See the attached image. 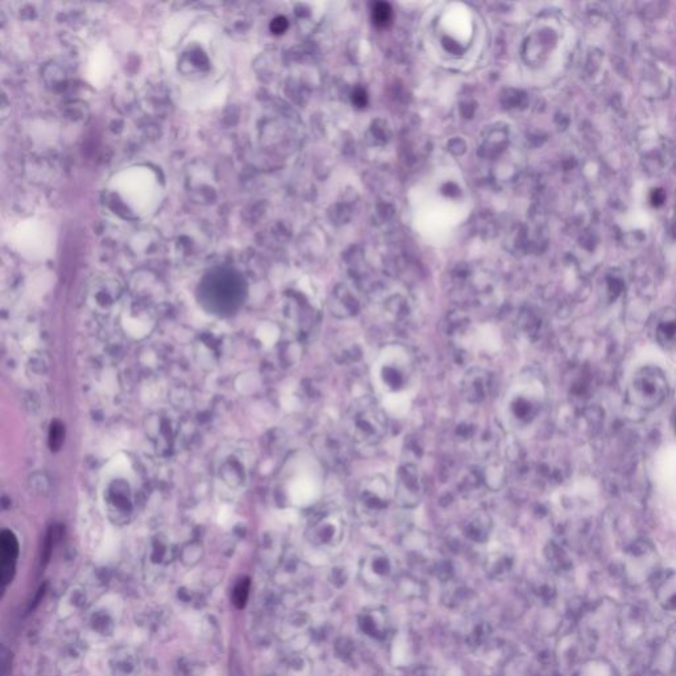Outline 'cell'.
I'll return each mask as SVG.
<instances>
[{"mask_svg": "<svg viewBox=\"0 0 676 676\" xmlns=\"http://www.w3.org/2000/svg\"><path fill=\"white\" fill-rule=\"evenodd\" d=\"M347 438L361 446H374L388 435V418L380 403L372 396L357 398L344 416Z\"/></svg>", "mask_w": 676, "mask_h": 676, "instance_id": "1", "label": "cell"}, {"mask_svg": "<svg viewBox=\"0 0 676 676\" xmlns=\"http://www.w3.org/2000/svg\"><path fill=\"white\" fill-rule=\"evenodd\" d=\"M415 369V358L408 347L388 345L375 363V380L386 393L399 394L413 382Z\"/></svg>", "mask_w": 676, "mask_h": 676, "instance_id": "2", "label": "cell"}, {"mask_svg": "<svg viewBox=\"0 0 676 676\" xmlns=\"http://www.w3.org/2000/svg\"><path fill=\"white\" fill-rule=\"evenodd\" d=\"M393 498L394 490L385 476L372 474L366 477L358 488L355 501L358 517L365 523L378 522Z\"/></svg>", "mask_w": 676, "mask_h": 676, "instance_id": "3", "label": "cell"}, {"mask_svg": "<svg viewBox=\"0 0 676 676\" xmlns=\"http://www.w3.org/2000/svg\"><path fill=\"white\" fill-rule=\"evenodd\" d=\"M244 299V288L236 278L218 275L208 279L201 288V300L206 309L217 314L236 312Z\"/></svg>", "mask_w": 676, "mask_h": 676, "instance_id": "4", "label": "cell"}, {"mask_svg": "<svg viewBox=\"0 0 676 676\" xmlns=\"http://www.w3.org/2000/svg\"><path fill=\"white\" fill-rule=\"evenodd\" d=\"M426 494V482L418 463L405 462L396 473L394 499L403 509H413Z\"/></svg>", "mask_w": 676, "mask_h": 676, "instance_id": "5", "label": "cell"}, {"mask_svg": "<svg viewBox=\"0 0 676 676\" xmlns=\"http://www.w3.org/2000/svg\"><path fill=\"white\" fill-rule=\"evenodd\" d=\"M347 522L339 510H328L309 530V538L319 547L335 550L345 540Z\"/></svg>", "mask_w": 676, "mask_h": 676, "instance_id": "6", "label": "cell"}, {"mask_svg": "<svg viewBox=\"0 0 676 676\" xmlns=\"http://www.w3.org/2000/svg\"><path fill=\"white\" fill-rule=\"evenodd\" d=\"M394 573V562L382 548H370L363 555L360 564V575L369 587H383L390 581Z\"/></svg>", "mask_w": 676, "mask_h": 676, "instance_id": "7", "label": "cell"}, {"mask_svg": "<svg viewBox=\"0 0 676 676\" xmlns=\"http://www.w3.org/2000/svg\"><path fill=\"white\" fill-rule=\"evenodd\" d=\"M493 390V375L481 366L466 370L462 380V394L469 405H481L489 398Z\"/></svg>", "mask_w": 676, "mask_h": 676, "instance_id": "8", "label": "cell"}, {"mask_svg": "<svg viewBox=\"0 0 676 676\" xmlns=\"http://www.w3.org/2000/svg\"><path fill=\"white\" fill-rule=\"evenodd\" d=\"M537 413V405L522 385L514 386L505 399V415L514 426L530 423Z\"/></svg>", "mask_w": 676, "mask_h": 676, "instance_id": "9", "label": "cell"}, {"mask_svg": "<svg viewBox=\"0 0 676 676\" xmlns=\"http://www.w3.org/2000/svg\"><path fill=\"white\" fill-rule=\"evenodd\" d=\"M0 554H2V562H0V579L3 585H7L15 575L16 559L19 556V542L10 530H4L0 538Z\"/></svg>", "mask_w": 676, "mask_h": 676, "instance_id": "10", "label": "cell"}, {"mask_svg": "<svg viewBox=\"0 0 676 676\" xmlns=\"http://www.w3.org/2000/svg\"><path fill=\"white\" fill-rule=\"evenodd\" d=\"M321 452L322 460L328 463V468L333 471H342L346 466L347 451L344 443L336 436H322Z\"/></svg>", "mask_w": 676, "mask_h": 676, "instance_id": "11", "label": "cell"}, {"mask_svg": "<svg viewBox=\"0 0 676 676\" xmlns=\"http://www.w3.org/2000/svg\"><path fill=\"white\" fill-rule=\"evenodd\" d=\"M493 531V520L487 512H476L463 526L466 538L472 542L484 543L489 540Z\"/></svg>", "mask_w": 676, "mask_h": 676, "instance_id": "12", "label": "cell"}, {"mask_svg": "<svg viewBox=\"0 0 676 676\" xmlns=\"http://www.w3.org/2000/svg\"><path fill=\"white\" fill-rule=\"evenodd\" d=\"M487 465L484 468L480 469L481 471L482 481H484L485 488H488L493 492L502 489L504 485L506 484L507 471L506 466L498 459H494L493 456L488 457Z\"/></svg>", "mask_w": 676, "mask_h": 676, "instance_id": "13", "label": "cell"}, {"mask_svg": "<svg viewBox=\"0 0 676 676\" xmlns=\"http://www.w3.org/2000/svg\"><path fill=\"white\" fill-rule=\"evenodd\" d=\"M360 308L358 300L349 292H346V289L338 291L332 305H330V311H332L333 316L338 317V319H349V317L355 316L360 312Z\"/></svg>", "mask_w": 676, "mask_h": 676, "instance_id": "14", "label": "cell"}, {"mask_svg": "<svg viewBox=\"0 0 676 676\" xmlns=\"http://www.w3.org/2000/svg\"><path fill=\"white\" fill-rule=\"evenodd\" d=\"M248 592H250V580H248V579H242V580L236 585L233 592V604L237 608H245L248 598Z\"/></svg>", "mask_w": 676, "mask_h": 676, "instance_id": "15", "label": "cell"}, {"mask_svg": "<svg viewBox=\"0 0 676 676\" xmlns=\"http://www.w3.org/2000/svg\"><path fill=\"white\" fill-rule=\"evenodd\" d=\"M63 435H65V430L60 421H54L52 423L51 430H49V446L52 451H59L62 448L63 443Z\"/></svg>", "mask_w": 676, "mask_h": 676, "instance_id": "16", "label": "cell"}, {"mask_svg": "<svg viewBox=\"0 0 676 676\" xmlns=\"http://www.w3.org/2000/svg\"><path fill=\"white\" fill-rule=\"evenodd\" d=\"M390 13H391L390 7H388V4H385V3H380V4L375 5V8H374L375 23L380 24V26H382V24L388 23V19H390Z\"/></svg>", "mask_w": 676, "mask_h": 676, "instance_id": "17", "label": "cell"}, {"mask_svg": "<svg viewBox=\"0 0 676 676\" xmlns=\"http://www.w3.org/2000/svg\"><path fill=\"white\" fill-rule=\"evenodd\" d=\"M353 101H355L358 106L363 107V104H366V94L360 90V92L355 93V96H353Z\"/></svg>", "mask_w": 676, "mask_h": 676, "instance_id": "18", "label": "cell"}]
</instances>
